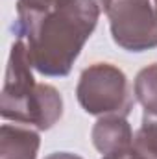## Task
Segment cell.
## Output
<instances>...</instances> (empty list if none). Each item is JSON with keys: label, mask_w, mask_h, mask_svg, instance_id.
I'll return each mask as SVG.
<instances>
[{"label": "cell", "mask_w": 157, "mask_h": 159, "mask_svg": "<svg viewBox=\"0 0 157 159\" xmlns=\"http://www.w3.org/2000/svg\"><path fill=\"white\" fill-rule=\"evenodd\" d=\"M111 0H56L43 15L15 28L26 43L34 69L44 76H67L85 41Z\"/></svg>", "instance_id": "1"}, {"label": "cell", "mask_w": 157, "mask_h": 159, "mask_svg": "<svg viewBox=\"0 0 157 159\" xmlns=\"http://www.w3.org/2000/svg\"><path fill=\"white\" fill-rule=\"evenodd\" d=\"M76 96L83 111L94 117H128L133 109L129 81L113 63H92L83 69Z\"/></svg>", "instance_id": "2"}, {"label": "cell", "mask_w": 157, "mask_h": 159, "mask_svg": "<svg viewBox=\"0 0 157 159\" xmlns=\"http://www.w3.org/2000/svg\"><path fill=\"white\" fill-rule=\"evenodd\" d=\"M32 61L28 56L26 43L17 39L11 46L6 78L0 96V113L6 120L34 126L37 124L41 98V83L32 74Z\"/></svg>", "instance_id": "3"}, {"label": "cell", "mask_w": 157, "mask_h": 159, "mask_svg": "<svg viewBox=\"0 0 157 159\" xmlns=\"http://www.w3.org/2000/svg\"><path fill=\"white\" fill-rule=\"evenodd\" d=\"M105 13L120 48L144 52L157 46V7L152 0H111Z\"/></svg>", "instance_id": "4"}, {"label": "cell", "mask_w": 157, "mask_h": 159, "mask_svg": "<svg viewBox=\"0 0 157 159\" xmlns=\"http://www.w3.org/2000/svg\"><path fill=\"white\" fill-rule=\"evenodd\" d=\"M91 139L94 148L102 156H111L117 152L129 150L133 144V129L126 117H100L92 126Z\"/></svg>", "instance_id": "5"}, {"label": "cell", "mask_w": 157, "mask_h": 159, "mask_svg": "<svg viewBox=\"0 0 157 159\" xmlns=\"http://www.w3.org/2000/svg\"><path fill=\"white\" fill-rule=\"evenodd\" d=\"M39 133L26 124H4L0 129V159H37Z\"/></svg>", "instance_id": "6"}, {"label": "cell", "mask_w": 157, "mask_h": 159, "mask_svg": "<svg viewBox=\"0 0 157 159\" xmlns=\"http://www.w3.org/2000/svg\"><path fill=\"white\" fill-rule=\"evenodd\" d=\"M133 93L137 102L142 106L144 115L157 117V63L144 67L137 74Z\"/></svg>", "instance_id": "7"}, {"label": "cell", "mask_w": 157, "mask_h": 159, "mask_svg": "<svg viewBox=\"0 0 157 159\" xmlns=\"http://www.w3.org/2000/svg\"><path fill=\"white\" fill-rule=\"evenodd\" d=\"M135 159H157V117L144 115L131 144Z\"/></svg>", "instance_id": "8"}, {"label": "cell", "mask_w": 157, "mask_h": 159, "mask_svg": "<svg viewBox=\"0 0 157 159\" xmlns=\"http://www.w3.org/2000/svg\"><path fill=\"white\" fill-rule=\"evenodd\" d=\"M56 0H17V22L15 28H20L34 19L43 15L48 7H52Z\"/></svg>", "instance_id": "9"}, {"label": "cell", "mask_w": 157, "mask_h": 159, "mask_svg": "<svg viewBox=\"0 0 157 159\" xmlns=\"http://www.w3.org/2000/svg\"><path fill=\"white\" fill-rule=\"evenodd\" d=\"M102 159H135L133 156V150H124V152H117V154H111V156H102Z\"/></svg>", "instance_id": "10"}, {"label": "cell", "mask_w": 157, "mask_h": 159, "mask_svg": "<svg viewBox=\"0 0 157 159\" xmlns=\"http://www.w3.org/2000/svg\"><path fill=\"white\" fill-rule=\"evenodd\" d=\"M44 159H83L76 156V154H70V152H54L50 156H46Z\"/></svg>", "instance_id": "11"}, {"label": "cell", "mask_w": 157, "mask_h": 159, "mask_svg": "<svg viewBox=\"0 0 157 159\" xmlns=\"http://www.w3.org/2000/svg\"><path fill=\"white\" fill-rule=\"evenodd\" d=\"M155 7H157V0H155Z\"/></svg>", "instance_id": "12"}]
</instances>
